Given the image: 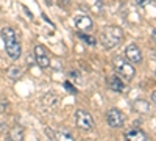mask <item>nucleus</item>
<instances>
[{
    "instance_id": "f257e3e1",
    "label": "nucleus",
    "mask_w": 156,
    "mask_h": 141,
    "mask_svg": "<svg viewBox=\"0 0 156 141\" xmlns=\"http://www.w3.org/2000/svg\"><path fill=\"white\" fill-rule=\"evenodd\" d=\"M2 38L5 41V49H6L8 57L11 60H17L22 54L20 43L17 41V33L11 27H5V28H2Z\"/></svg>"
},
{
    "instance_id": "f03ea898",
    "label": "nucleus",
    "mask_w": 156,
    "mask_h": 141,
    "mask_svg": "<svg viewBox=\"0 0 156 141\" xmlns=\"http://www.w3.org/2000/svg\"><path fill=\"white\" fill-rule=\"evenodd\" d=\"M122 38H123V32H122L119 27H114V25H111V27H106L105 30L101 32L100 41H101V44L105 46L106 49H112V47H115L117 44L122 43Z\"/></svg>"
},
{
    "instance_id": "7ed1b4c3",
    "label": "nucleus",
    "mask_w": 156,
    "mask_h": 141,
    "mask_svg": "<svg viewBox=\"0 0 156 141\" xmlns=\"http://www.w3.org/2000/svg\"><path fill=\"white\" fill-rule=\"evenodd\" d=\"M112 63H114L115 71L119 72L122 77H125L126 80H133V79H134L136 69H134V66H133V63L125 61V60L120 58V57H114V58H112Z\"/></svg>"
},
{
    "instance_id": "20e7f679",
    "label": "nucleus",
    "mask_w": 156,
    "mask_h": 141,
    "mask_svg": "<svg viewBox=\"0 0 156 141\" xmlns=\"http://www.w3.org/2000/svg\"><path fill=\"white\" fill-rule=\"evenodd\" d=\"M75 121H76V127H78V129H81L84 132H90L95 127L92 114H90L89 111H86V110H76Z\"/></svg>"
},
{
    "instance_id": "39448f33",
    "label": "nucleus",
    "mask_w": 156,
    "mask_h": 141,
    "mask_svg": "<svg viewBox=\"0 0 156 141\" xmlns=\"http://www.w3.org/2000/svg\"><path fill=\"white\" fill-rule=\"evenodd\" d=\"M123 114L119 108H111L108 113H106V122L109 127H112V129H119V127L123 125Z\"/></svg>"
},
{
    "instance_id": "423d86ee",
    "label": "nucleus",
    "mask_w": 156,
    "mask_h": 141,
    "mask_svg": "<svg viewBox=\"0 0 156 141\" xmlns=\"http://www.w3.org/2000/svg\"><path fill=\"white\" fill-rule=\"evenodd\" d=\"M125 57L129 63H133V65H139L142 61V52L140 49L136 46V44H129L125 50Z\"/></svg>"
},
{
    "instance_id": "0eeeda50",
    "label": "nucleus",
    "mask_w": 156,
    "mask_h": 141,
    "mask_svg": "<svg viewBox=\"0 0 156 141\" xmlns=\"http://www.w3.org/2000/svg\"><path fill=\"white\" fill-rule=\"evenodd\" d=\"M34 55H36L37 65L41 66L42 69H47V68L50 66V58H48L47 54H45L44 46H36V47H34Z\"/></svg>"
},
{
    "instance_id": "6e6552de",
    "label": "nucleus",
    "mask_w": 156,
    "mask_h": 141,
    "mask_svg": "<svg viewBox=\"0 0 156 141\" xmlns=\"http://www.w3.org/2000/svg\"><path fill=\"white\" fill-rule=\"evenodd\" d=\"M75 27L78 30H81V32H87V30H90L94 27V22H92V19H90L89 16L81 14V16H78L75 19Z\"/></svg>"
},
{
    "instance_id": "1a4fd4ad",
    "label": "nucleus",
    "mask_w": 156,
    "mask_h": 141,
    "mask_svg": "<svg viewBox=\"0 0 156 141\" xmlns=\"http://www.w3.org/2000/svg\"><path fill=\"white\" fill-rule=\"evenodd\" d=\"M109 88L115 93H123L125 91V85L119 75H111L109 77Z\"/></svg>"
},
{
    "instance_id": "9d476101",
    "label": "nucleus",
    "mask_w": 156,
    "mask_h": 141,
    "mask_svg": "<svg viewBox=\"0 0 156 141\" xmlns=\"http://www.w3.org/2000/svg\"><path fill=\"white\" fill-rule=\"evenodd\" d=\"M125 138H126V139H134V141H144L147 136H145V133L142 132V130L133 129V130H128V132L125 133Z\"/></svg>"
},
{
    "instance_id": "9b49d317",
    "label": "nucleus",
    "mask_w": 156,
    "mask_h": 141,
    "mask_svg": "<svg viewBox=\"0 0 156 141\" xmlns=\"http://www.w3.org/2000/svg\"><path fill=\"white\" fill-rule=\"evenodd\" d=\"M133 108L137 113H147L150 107H148V102L147 100H134L133 102Z\"/></svg>"
},
{
    "instance_id": "f8f14e48",
    "label": "nucleus",
    "mask_w": 156,
    "mask_h": 141,
    "mask_svg": "<svg viewBox=\"0 0 156 141\" xmlns=\"http://www.w3.org/2000/svg\"><path fill=\"white\" fill-rule=\"evenodd\" d=\"M22 69L19 68V66H12L9 71H8V77H9V79L11 80H17V79H20V77H22Z\"/></svg>"
},
{
    "instance_id": "ddd939ff",
    "label": "nucleus",
    "mask_w": 156,
    "mask_h": 141,
    "mask_svg": "<svg viewBox=\"0 0 156 141\" xmlns=\"http://www.w3.org/2000/svg\"><path fill=\"white\" fill-rule=\"evenodd\" d=\"M55 138H58V139H64V141H70V139H73V136H72V133L70 132H67V130H58L56 133H55Z\"/></svg>"
},
{
    "instance_id": "4468645a",
    "label": "nucleus",
    "mask_w": 156,
    "mask_h": 141,
    "mask_svg": "<svg viewBox=\"0 0 156 141\" xmlns=\"http://www.w3.org/2000/svg\"><path fill=\"white\" fill-rule=\"evenodd\" d=\"M78 36H80V39H83L87 46H95V44H97V39H95L94 36H89V35H86V33H80Z\"/></svg>"
},
{
    "instance_id": "2eb2a0df",
    "label": "nucleus",
    "mask_w": 156,
    "mask_h": 141,
    "mask_svg": "<svg viewBox=\"0 0 156 141\" xmlns=\"http://www.w3.org/2000/svg\"><path fill=\"white\" fill-rule=\"evenodd\" d=\"M9 138H11V139H22V138H23V132H22V129H19V127L12 129L11 133H9Z\"/></svg>"
},
{
    "instance_id": "dca6fc26",
    "label": "nucleus",
    "mask_w": 156,
    "mask_h": 141,
    "mask_svg": "<svg viewBox=\"0 0 156 141\" xmlns=\"http://www.w3.org/2000/svg\"><path fill=\"white\" fill-rule=\"evenodd\" d=\"M64 88H66L69 93H72V94H76V93H78L76 89H75V86H73L70 82H64Z\"/></svg>"
},
{
    "instance_id": "f3484780",
    "label": "nucleus",
    "mask_w": 156,
    "mask_h": 141,
    "mask_svg": "<svg viewBox=\"0 0 156 141\" xmlns=\"http://www.w3.org/2000/svg\"><path fill=\"white\" fill-rule=\"evenodd\" d=\"M70 77H72V80H75V82H78V83L81 82V77H80V74L75 72V71H70Z\"/></svg>"
},
{
    "instance_id": "a211bd4d",
    "label": "nucleus",
    "mask_w": 156,
    "mask_h": 141,
    "mask_svg": "<svg viewBox=\"0 0 156 141\" xmlns=\"http://www.w3.org/2000/svg\"><path fill=\"white\" fill-rule=\"evenodd\" d=\"M134 2H136L139 6H147V5L151 2V0H134Z\"/></svg>"
},
{
    "instance_id": "6ab92c4d",
    "label": "nucleus",
    "mask_w": 156,
    "mask_h": 141,
    "mask_svg": "<svg viewBox=\"0 0 156 141\" xmlns=\"http://www.w3.org/2000/svg\"><path fill=\"white\" fill-rule=\"evenodd\" d=\"M151 38H153V41L156 43V28H154V30L151 32Z\"/></svg>"
},
{
    "instance_id": "aec40b11",
    "label": "nucleus",
    "mask_w": 156,
    "mask_h": 141,
    "mask_svg": "<svg viewBox=\"0 0 156 141\" xmlns=\"http://www.w3.org/2000/svg\"><path fill=\"white\" fill-rule=\"evenodd\" d=\"M151 100L156 104V91H153V93H151Z\"/></svg>"
}]
</instances>
